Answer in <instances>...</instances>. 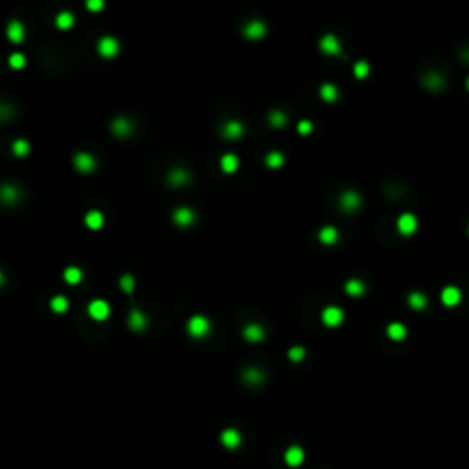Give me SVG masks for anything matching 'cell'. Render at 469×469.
I'll list each match as a JSON object with an SVG mask.
<instances>
[{
  "mask_svg": "<svg viewBox=\"0 0 469 469\" xmlns=\"http://www.w3.org/2000/svg\"><path fill=\"white\" fill-rule=\"evenodd\" d=\"M211 321L207 319L206 315H193L189 321H187V334L191 335L193 339H204L211 334Z\"/></svg>",
  "mask_w": 469,
  "mask_h": 469,
  "instance_id": "1",
  "label": "cell"
},
{
  "mask_svg": "<svg viewBox=\"0 0 469 469\" xmlns=\"http://www.w3.org/2000/svg\"><path fill=\"white\" fill-rule=\"evenodd\" d=\"M22 200V189L13 181H4L0 183V204L6 207L17 206Z\"/></svg>",
  "mask_w": 469,
  "mask_h": 469,
  "instance_id": "2",
  "label": "cell"
},
{
  "mask_svg": "<svg viewBox=\"0 0 469 469\" xmlns=\"http://www.w3.org/2000/svg\"><path fill=\"white\" fill-rule=\"evenodd\" d=\"M321 321L328 328H337L345 321V312L339 306H326L321 312Z\"/></svg>",
  "mask_w": 469,
  "mask_h": 469,
  "instance_id": "3",
  "label": "cell"
},
{
  "mask_svg": "<svg viewBox=\"0 0 469 469\" xmlns=\"http://www.w3.org/2000/svg\"><path fill=\"white\" fill-rule=\"evenodd\" d=\"M97 53L103 59H114L119 53V42L110 35L101 37L97 40Z\"/></svg>",
  "mask_w": 469,
  "mask_h": 469,
  "instance_id": "4",
  "label": "cell"
},
{
  "mask_svg": "<svg viewBox=\"0 0 469 469\" xmlns=\"http://www.w3.org/2000/svg\"><path fill=\"white\" fill-rule=\"evenodd\" d=\"M396 227H398L399 235L412 237V235L418 231V218L412 213H403V215H399V218L396 220Z\"/></svg>",
  "mask_w": 469,
  "mask_h": 469,
  "instance_id": "5",
  "label": "cell"
},
{
  "mask_svg": "<svg viewBox=\"0 0 469 469\" xmlns=\"http://www.w3.org/2000/svg\"><path fill=\"white\" fill-rule=\"evenodd\" d=\"M110 130H112V134L116 136V138H129V136L134 132V123L130 121L129 117L117 116L110 123Z\"/></svg>",
  "mask_w": 469,
  "mask_h": 469,
  "instance_id": "6",
  "label": "cell"
},
{
  "mask_svg": "<svg viewBox=\"0 0 469 469\" xmlns=\"http://www.w3.org/2000/svg\"><path fill=\"white\" fill-rule=\"evenodd\" d=\"M319 50H321L325 55H330V57H339L341 55V42L337 40L334 33H326L323 35L321 40H319Z\"/></svg>",
  "mask_w": 469,
  "mask_h": 469,
  "instance_id": "7",
  "label": "cell"
},
{
  "mask_svg": "<svg viewBox=\"0 0 469 469\" xmlns=\"http://www.w3.org/2000/svg\"><path fill=\"white\" fill-rule=\"evenodd\" d=\"M73 167L77 169L81 174H90L96 171L97 167V161L96 158L88 152H77L73 156Z\"/></svg>",
  "mask_w": 469,
  "mask_h": 469,
  "instance_id": "8",
  "label": "cell"
},
{
  "mask_svg": "<svg viewBox=\"0 0 469 469\" xmlns=\"http://www.w3.org/2000/svg\"><path fill=\"white\" fill-rule=\"evenodd\" d=\"M220 442H222V445H224L225 449L235 451L242 445V434H240V431L235 429V427H227V429L222 431Z\"/></svg>",
  "mask_w": 469,
  "mask_h": 469,
  "instance_id": "9",
  "label": "cell"
},
{
  "mask_svg": "<svg viewBox=\"0 0 469 469\" xmlns=\"http://www.w3.org/2000/svg\"><path fill=\"white\" fill-rule=\"evenodd\" d=\"M194 220H196V215H194V211L191 209V207L181 206V207H178V209H174L173 211V222L176 225H180V227H189V225H193Z\"/></svg>",
  "mask_w": 469,
  "mask_h": 469,
  "instance_id": "10",
  "label": "cell"
},
{
  "mask_svg": "<svg viewBox=\"0 0 469 469\" xmlns=\"http://www.w3.org/2000/svg\"><path fill=\"white\" fill-rule=\"evenodd\" d=\"M88 314L94 321H107L110 315V306L108 302L103 301V299H96L88 304Z\"/></svg>",
  "mask_w": 469,
  "mask_h": 469,
  "instance_id": "11",
  "label": "cell"
},
{
  "mask_svg": "<svg viewBox=\"0 0 469 469\" xmlns=\"http://www.w3.org/2000/svg\"><path fill=\"white\" fill-rule=\"evenodd\" d=\"M440 299H442V304L447 306V308H456L460 302H462V291L460 288L456 286H445L440 293Z\"/></svg>",
  "mask_w": 469,
  "mask_h": 469,
  "instance_id": "12",
  "label": "cell"
},
{
  "mask_svg": "<svg viewBox=\"0 0 469 469\" xmlns=\"http://www.w3.org/2000/svg\"><path fill=\"white\" fill-rule=\"evenodd\" d=\"M266 24H264L262 20H251V22H248L244 26V30H242V35H244L248 40H260L266 35Z\"/></svg>",
  "mask_w": 469,
  "mask_h": 469,
  "instance_id": "13",
  "label": "cell"
},
{
  "mask_svg": "<svg viewBox=\"0 0 469 469\" xmlns=\"http://www.w3.org/2000/svg\"><path fill=\"white\" fill-rule=\"evenodd\" d=\"M339 204L341 209L347 213H354L358 211L361 206V196L356 191H345V193L339 196Z\"/></svg>",
  "mask_w": 469,
  "mask_h": 469,
  "instance_id": "14",
  "label": "cell"
},
{
  "mask_svg": "<svg viewBox=\"0 0 469 469\" xmlns=\"http://www.w3.org/2000/svg\"><path fill=\"white\" fill-rule=\"evenodd\" d=\"M191 181V174L183 167H176L167 174V183L171 187H183Z\"/></svg>",
  "mask_w": 469,
  "mask_h": 469,
  "instance_id": "15",
  "label": "cell"
},
{
  "mask_svg": "<svg viewBox=\"0 0 469 469\" xmlns=\"http://www.w3.org/2000/svg\"><path fill=\"white\" fill-rule=\"evenodd\" d=\"M284 462L289 468H299L304 462V449L301 445H289L286 453H284Z\"/></svg>",
  "mask_w": 469,
  "mask_h": 469,
  "instance_id": "16",
  "label": "cell"
},
{
  "mask_svg": "<svg viewBox=\"0 0 469 469\" xmlns=\"http://www.w3.org/2000/svg\"><path fill=\"white\" fill-rule=\"evenodd\" d=\"M148 325V319L147 315L143 314L140 308H132L129 314V326L130 330H134V332H143L145 328H147Z\"/></svg>",
  "mask_w": 469,
  "mask_h": 469,
  "instance_id": "17",
  "label": "cell"
},
{
  "mask_svg": "<svg viewBox=\"0 0 469 469\" xmlns=\"http://www.w3.org/2000/svg\"><path fill=\"white\" fill-rule=\"evenodd\" d=\"M222 134H224V138H227V140H238V138H242V134H244V125L238 121V119H229L227 123H224Z\"/></svg>",
  "mask_w": 469,
  "mask_h": 469,
  "instance_id": "18",
  "label": "cell"
},
{
  "mask_svg": "<svg viewBox=\"0 0 469 469\" xmlns=\"http://www.w3.org/2000/svg\"><path fill=\"white\" fill-rule=\"evenodd\" d=\"M6 35L13 44H20V42L24 40V37H26V32H24V26L20 24L19 20H11V22L7 24Z\"/></svg>",
  "mask_w": 469,
  "mask_h": 469,
  "instance_id": "19",
  "label": "cell"
},
{
  "mask_svg": "<svg viewBox=\"0 0 469 469\" xmlns=\"http://www.w3.org/2000/svg\"><path fill=\"white\" fill-rule=\"evenodd\" d=\"M242 335H244V339L250 341V343H258V341L264 339V328L260 326V325H257V323H251V325L244 326Z\"/></svg>",
  "mask_w": 469,
  "mask_h": 469,
  "instance_id": "20",
  "label": "cell"
},
{
  "mask_svg": "<svg viewBox=\"0 0 469 469\" xmlns=\"http://www.w3.org/2000/svg\"><path fill=\"white\" fill-rule=\"evenodd\" d=\"M317 238H319V242L325 246H332L337 242V238H339V233H337V229H335L334 225H325V227H321L319 229V235H317Z\"/></svg>",
  "mask_w": 469,
  "mask_h": 469,
  "instance_id": "21",
  "label": "cell"
},
{
  "mask_svg": "<svg viewBox=\"0 0 469 469\" xmlns=\"http://www.w3.org/2000/svg\"><path fill=\"white\" fill-rule=\"evenodd\" d=\"M220 167H222V171H224L225 174H233V173H237L238 167H240V160H238L237 154L227 152V154H224L220 158Z\"/></svg>",
  "mask_w": 469,
  "mask_h": 469,
  "instance_id": "22",
  "label": "cell"
},
{
  "mask_svg": "<svg viewBox=\"0 0 469 469\" xmlns=\"http://www.w3.org/2000/svg\"><path fill=\"white\" fill-rule=\"evenodd\" d=\"M17 116V108L13 103L9 101H0V125H7L11 123Z\"/></svg>",
  "mask_w": 469,
  "mask_h": 469,
  "instance_id": "23",
  "label": "cell"
},
{
  "mask_svg": "<svg viewBox=\"0 0 469 469\" xmlns=\"http://www.w3.org/2000/svg\"><path fill=\"white\" fill-rule=\"evenodd\" d=\"M319 97H321L325 103H335L339 99V90L335 88V84L332 83H325L319 88Z\"/></svg>",
  "mask_w": 469,
  "mask_h": 469,
  "instance_id": "24",
  "label": "cell"
},
{
  "mask_svg": "<svg viewBox=\"0 0 469 469\" xmlns=\"http://www.w3.org/2000/svg\"><path fill=\"white\" fill-rule=\"evenodd\" d=\"M84 224L88 225L90 229H94V231H97V229H101L105 224V216L101 211H88L86 215H84Z\"/></svg>",
  "mask_w": 469,
  "mask_h": 469,
  "instance_id": "25",
  "label": "cell"
},
{
  "mask_svg": "<svg viewBox=\"0 0 469 469\" xmlns=\"http://www.w3.org/2000/svg\"><path fill=\"white\" fill-rule=\"evenodd\" d=\"M345 291L350 297H361L365 293V283L361 279H348L345 283Z\"/></svg>",
  "mask_w": 469,
  "mask_h": 469,
  "instance_id": "26",
  "label": "cell"
},
{
  "mask_svg": "<svg viewBox=\"0 0 469 469\" xmlns=\"http://www.w3.org/2000/svg\"><path fill=\"white\" fill-rule=\"evenodd\" d=\"M387 335L392 341H403L407 337V326L401 325V323H391L387 326Z\"/></svg>",
  "mask_w": 469,
  "mask_h": 469,
  "instance_id": "27",
  "label": "cell"
},
{
  "mask_svg": "<svg viewBox=\"0 0 469 469\" xmlns=\"http://www.w3.org/2000/svg\"><path fill=\"white\" fill-rule=\"evenodd\" d=\"M407 302H409V306H411L412 310L427 308V297H425V293H422V291H412V293H409Z\"/></svg>",
  "mask_w": 469,
  "mask_h": 469,
  "instance_id": "28",
  "label": "cell"
},
{
  "mask_svg": "<svg viewBox=\"0 0 469 469\" xmlns=\"http://www.w3.org/2000/svg\"><path fill=\"white\" fill-rule=\"evenodd\" d=\"M284 161H286V158H284V154L283 152H279V150H271V152L266 154V165H268L270 169L283 167Z\"/></svg>",
  "mask_w": 469,
  "mask_h": 469,
  "instance_id": "29",
  "label": "cell"
},
{
  "mask_svg": "<svg viewBox=\"0 0 469 469\" xmlns=\"http://www.w3.org/2000/svg\"><path fill=\"white\" fill-rule=\"evenodd\" d=\"M73 22H75V19H73V15L68 13V11H63V13H59L57 17H55V26H57L59 30H63V32L70 30V28L73 26Z\"/></svg>",
  "mask_w": 469,
  "mask_h": 469,
  "instance_id": "30",
  "label": "cell"
},
{
  "mask_svg": "<svg viewBox=\"0 0 469 469\" xmlns=\"http://www.w3.org/2000/svg\"><path fill=\"white\" fill-rule=\"evenodd\" d=\"M65 281L68 284H79L81 281H83V271L79 270L77 266H70V268H66L65 270Z\"/></svg>",
  "mask_w": 469,
  "mask_h": 469,
  "instance_id": "31",
  "label": "cell"
},
{
  "mask_svg": "<svg viewBox=\"0 0 469 469\" xmlns=\"http://www.w3.org/2000/svg\"><path fill=\"white\" fill-rule=\"evenodd\" d=\"M68 306H70V304H68V299H66L65 295H55L52 301H50V308H52L55 314H65L66 310H68Z\"/></svg>",
  "mask_w": 469,
  "mask_h": 469,
  "instance_id": "32",
  "label": "cell"
},
{
  "mask_svg": "<svg viewBox=\"0 0 469 469\" xmlns=\"http://www.w3.org/2000/svg\"><path fill=\"white\" fill-rule=\"evenodd\" d=\"M30 143L26 142V140H15L13 145H11V152H13L15 156H19V158H24V156L30 154Z\"/></svg>",
  "mask_w": 469,
  "mask_h": 469,
  "instance_id": "33",
  "label": "cell"
},
{
  "mask_svg": "<svg viewBox=\"0 0 469 469\" xmlns=\"http://www.w3.org/2000/svg\"><path fill=\"white\" fill-rule=\"evenodd\" d=\"M370 73V63L368 61H358L354 65V77L356 79H366Z\"/></svg>",
  "mask_w": 469,
  "mask_h": 469,
  "instance_id": "34",
  "label": "cell"
},
{
  "mask_svg": "<svg viewBox=\"0 0 469 469\" xmlns=\"http://www.w3.org/2000/svg\"><path fill=\"white\" fill-rule=\"evenodd\" d=\"M286 119H288V117H286L284 112H281V110H273V112L270 114V119H268V121H270V125L273 127V129H283L284 125H286Z\"/></svg>",
  "mask_w": 469,
  "mask_h": 469,
  "instance_id": "35",
  "label": "cell"
},
{
  "mask_svg": "<svg viewBox=\"0 0 469 469\" xmlns=\"http://www.w3.org/2000/svg\"><path fill=\"white\" fill-rule=\"evenodd\" d=\"M244 379L248 383H251V385H257V383L262 381V372L258 368H248L244 372Z\"/></svg>",
  "mask_w": 469,
  "mask_h": 469,
  "instance_id": "36",
  "label": "cell"
},
{
  "mask_svg": "<svg viewBox=\"0 0 469 469\" xmlns=\"http://www.w3.org/2000/svg\"><path fill=\"white\" fill-rule=\"evenodd\" d=\"M134 286H136V283H134V277L132 275H123L121 279H119V288L125 291V293H132L134 291Z\"/></svg>",
  "mask_w": 469,
  "mask_h": 469,
  "instance_id": "37",
  "label": "cell"
},
{
  "mask_svg": "<svg viewBox=\"0 0 469 469\" xmlns=\"http://www.w3.org/2000/svg\"><path fill=\"white\" fill-rule=\"evenodd\" d=\"M304 356H306V350H304V347H291L288 350V360H291L293 363H299V361L304 360Z\"/></svg>",
  "mask_w": 469,
  "mask_h": 469,
  "instance_id": "38",
  "label": "cell"
},
{
  "mask_svg": "<svg viewBox=\"0 0 469 469\" xmlns=\"http://www.w3.org/2000/svg\"><path fill=\"white\" fill-rule=\"evenodd\" d=\"M297 132L301 136H310L314 132V123L310 121V119H301V121L297 123Z\"/></svg>",
  "mask_w": 469,
  "mask_h": 469,
  "instance_id": "39",
  "label": "cell"
},
{
  "mask_svg": "<svg viewBox=\"0 0 469 469\" xmlns=\"http://www.w3.org/2000/svg\"><path fill=\"white\" fill-rule=\"evenodd\" d=\"M9 66L15 68V70L24 68V66H26V57H24L22 53H13V55H9Z\"/></svg>",
  "mask_w": 469,
  "mask_h": 469,
  "instance_id": "40",
  "label": "cell"
},
{
  "mask_svg": "<svg viewBox=\"0 0 469 469\" xmlns=\"http://www.w3.org/2000/svg\"><path fill=\"white\" fill-rule=\"evenodd\" d=\"M86 7H88L90 11H99V9L105 7V4H103V0H88V2H86Z\"/></svg>",
  "mask_w": 469,
  "mask_h": 469,
  "instance_id": "41",
  "label": "cell"
},
{
  "mask_svg": "<svg viewBox=\"0 0 469 469\" xmlns=\"http://www.w3.org/2000/svg\"><path fill=\"white\" fill-rule=\"evenodd\" d=\"M442 83H443V79L440 77L438 73H433V75L429 77V86H433V88H440Z\"/></svg>",
  "mask_w": 469,
  "mask_h": 469,
  "instance_id": "42",
  "label": "cell"
},
{
  "mask_svg": "<svg viewBox=\"0 0 469 469\" xmlns=\"http://www.w3.org/2000/svg\"><path fill=\"white\" fill-rule=\"evenodd\" d=\"M2 284H4V273L0 271V286H2Z\"/></svg>",
  "mask_w": 469,
  "mask_h": 469,
  "instance_id": "43",
  "label": "cell"
},
{
  "mask_svg": "<svg viewBox=\"0 0 469 469\" xmlns=\"http://www.w3.org/2000/svg\"><path fill=\"white\" fill-rule=\"evenodd\" d=\"M466 86H468V90H469V77H468V81H466Z\"/></svg>",
  "mask_w": 469,
  "mask_h": 469,
  "instance_id": "44",
  "label": "cell"
},
{
  "mask_svg": "<svg viewBox=\"0 0 469 469\" xmlns=\"http://www.w3.org/2000/svg\"><path fill=\"white\" fill-rule=\"evenodd\" d=\"M468 235H469V229H468Z\"/></svg>",
  "mask_w": 469,
  "mask_h": 469,
  "instance_id": "45",
  "label": "cell"
}]
</instances>
